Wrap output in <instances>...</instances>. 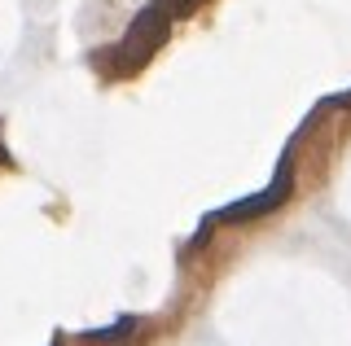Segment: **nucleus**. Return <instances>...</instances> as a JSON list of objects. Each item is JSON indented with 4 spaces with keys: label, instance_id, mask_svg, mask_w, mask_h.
I'll return each mask as SVG.
<instances>
[{
    "label": "nucleus",
    "instance_id": "nucleus-5",
    "mask_svg": "<svg viewBox=\"0 0 351 346\" xmlns=\"http://www.w3.org/2000/svg\"><path fill=\"white\" fill-rule=\"evenodd\" d=\"M211 232H215V219H211V215H206V219H202V224H197V228H193V237H189V250H202V245L211 241Z\"/></svg>",
    "mask_w": 351,
    "mask_h": 346
},
{
    "label": "nucleus",
    "instance_id": "nucleus-1",
    "mask_svg": "<svg viewBox=\"0 0 351 346\" xmlns=\"http://www.w3.org/2000/svg\"><path fill=\"white\" fill-rule=\"evenodd\" d=\"M167 31H171V18L162 14L158 5H145L136 18H132V27H128V36H123V44L119 49H110L114 53V62H119V70H141L145 62L158 53L162 44H167Z\"/></svg>",
    "mask_w": 351,
    "mask_h": 346
},
{
    "label": "nucleus",
    "instance_id": "nucleus-7",
    "mask_svg": "<svg viewBox=\"0 0 351 346\" xmlns=\"http://www.w3.org/2000/svg\"><path fill=\"white\" fill-rule=\"evenodd\" d=\"M0 158H5V149H0Z\"/></svg>",
    "mask_w": 351,
    "mask_h": 346
},
{
    "label": "nucleus",
    "instance_id": "nucleus-6",
    "mask_svg": "<svg viewBox=\"0 0 351 346\" xmlns=\"http://www.w3.org/2000/svg\"><path fill=\"white\" fill-rule=\"evenodd\" d=\"M325 110H351V92H334V96H325Z\"/></svg>",
    "mask_w": 351,
    "mask_h": 346
},
{
    "label": "nucleus",
    "instance_id": "nucleus-3",
    "mask_svg": "<svg viewBox=\"0 0 351 346\" xmlns=\"http://www.w3.org/2000/svg\"><path fill=\"white\" fill-rule=\"evenodd\" d=\"M136 329H141L136 316H119L114 324H106V329H88V333H80V342H128Z\"/></svg>",
    "mask_w": 351,
    "mask_h": 346
},
{
    "label": "nucleus",
    "instance_id": "nucleus-2",
    "mask_svg": "<svg viewBox=\"0 0 351 346\" xmlns=\"http://www.w3.org/2000/svg\"><path fill=\"white\" fill-rule=\"evenodd\" d=\"M290 193H294V167H290V149H285L281 162H277V176H272L268 189H259V193H250V198H241V202H228V207L211 211V219L215 224H250V219H263L268 211L285 207V198H290Z\"/></svg>",
    "mask_w": 351,
    "mask_h": 346
},
{
    "label": "nucleus",
    "instance_id": "nucleus-4",
    "mask_svg": "<svg viewBox=\"0 0 351 346\" xmlns=\"http://www.w3.org/2000/svg\"><path fill=\"white\" fill-rule=\"evenodd\" d=\"M154 5H158V9H162L167 18H189L193 9L202 5V0H154Z\"/></svg>",
    "mask_w": 351,
    "mask_h": 346
}]
</instances>
